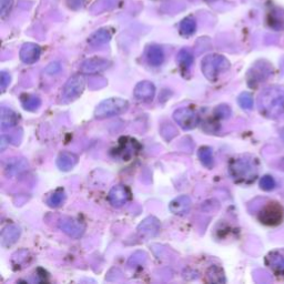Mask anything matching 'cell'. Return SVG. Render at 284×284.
<instances>
[{
    "label": "cell",
    "mask_w": 284,
    "mask_h": 284,
    "mask_svg": "<svg viewBox=\"0 0 284 284\" xmlns=\"http://www.w3.org/2000/svg\"><path fill=\"white\" fill-rule=\"evenodd\" d=\"M259 110L270 119H279L284 116V88L272 85L266 88L259 96Z\"/></svg>",
    "instance_id": "6da1fadb"
},
{
    "label": "cell",
    "mask_w": 284,
    "mask_h": 284,
    "mask_svg": "<svg viewBox=\"0 0 284 284\" xmlns=\"http://www.w3.org/2000/svg\"><path fill=\"white\" fill-rule=\"evenodd\" d=\"M229 172L238 184H251L258 177V161L249 155L232 159L229 166Z\"/></svg>",
    "instance_id": "7a4b0ae2"
},
{
    "label": "cell",
    "mask_w": 284,
    "mask_h": 284,
    "mask_svg": "<svg viewBox=\"0 0 284 284\" xmlns=\"http://www.w3.org/2000/svg\"><path fill=\"white\" fill-rule=\"evenodd\" d=\"M201 69L208 80L217 81L221 73L230 69V62L220 54H208L202 60Z\"/></svg>",
    "instance_id": "3957f363"
},
{
    "label": "cell",
    "mask_w": 284,
    "mask_h": 284,
    "mask_svg": "<svg viewBox=\"0 0 284 284\" xmlns=\"http://www.w3.org/2000/svg\"><path fill=\"white\" fill-rule=\"evenodd\" d=\"M129 109V102L121 98H109L97 106L95 116L97 119H106L110 117L122 115Z\"/></svg>",
    "instance_id": "277c9868"
},
{
    "label": "cell",
    "mask_w": 284,
    "mask_h": 284,
    "mask_svg": "<svg viewBox=\"0 0 284 284\" xmlns=\"http://www.w3.org/2000/svg\"><path fill=\"white\" fill-rule=\"evenodd\" d=\"M283 208L278 202H269L261 209L259 212V220L260 222L266 225H278L282 222L283 220Z\"/></svg>",
    "instance_id": "5b68a950"
},
{
    "label": "cell",
    "mask_w": 284,
    "mask_h": 284,
    "mask_svg": "<svg viewBox=\"0 0 284 284\" xmlns=\"http://www.w3.org/2000/svg\"><path fill=\"white\" fill-rule=\"evenodd\" d=\"M173 119L184 130H192L199 124V116L189 107L177 109L173 114Z\"/></svg>",
    "instance_id": "8992f818"
},
{
    "label": "cell",
    "mask_w": 284,
    "mask_h": 284,
    "mask_svg": "<svg viewBox=\"0 0 284 284\" xmlns=\"http://www.w3.org/2000/svg\"><path fill=\"white\" fill-rule=\"evenodd\" d=\"M84 84V78L80 75H75L69 78L62 89V99L65 102L77 99L83 93Z\"/></svg>",
    "instance_id": "52a82bcc"
},
{
    "label": "cell",
    "mask_w": 284,
    "mask_h": 284,
    "mask_svg": "<svg viewBox=\"0 0 284 284\" xmlns=\"http://www.w3.org/2000/svg\"><path fill=\"white\" fill-rule=\"evenodd\" d=\"M272 75V67L267 62H258L248 73V84L256 87Z\"/></svg>",
    "instance_id": "ba28073f"
},
{
    "label": "cell",
    "mask_w": 284,
    "mask_h": 284,
    "mask_svg": "<svg viewBox=\"0 0 284 284\" xmlns=\"http://www.w3.org/2000/svg\"><path fill=\"white\" fill-rule=\"evenodd\" d=\"M140 146L137 140L131 138H122L119 140V146L116 148L115 157H118L121 160L128 161L130 158L134 157L138 153Z\"/></svg>",
    "instance_id": "9c48e42d"
},
{
    "label": "cell",
    "mask_w": 284,
    "mask_h": 284,
    "mask_svg": "<svg viewBox=\"0 0 284 284\" xmlns=\"http://www.w3.org/2000/svg\"><path fill=\"white\" fill-rule=\"evenodd\" d=\"M58 227H59L62 232H65L66 234L71 236L73 239H79L80 236H83L84 232V225L81 224L79 221L69 217H61V219L58 221Z\"/></svg>",
    "instance_id": "30bf717a"
},
{
    "label": "cell",
    "mask_w": 284,
    "mask_h": 284,
    "mask_svg": "<svg viewBox=\"0 0 284 284\" xmlns=\"http://www.w3.org/2000/svg\"><path fill=\"white\" fill-rule=\"evenodd\" d=\"M160 228H161L160 221H159L155 217L151 216L146 217V219L138 225L137 231L138 234L141 236L142 239L148 240L157 235L159 231H160Z\"/></svg>",
    "instance_id": "8fae6325"
},
{
    "label": "cell",
    "mask_w": 284,
    "mask_h": 284,
    "mask_svg": "<svg viewBox=\"0 0 284 284\" xmlns=\"http://www.w3.org/2000/svg\"><path fill=\"white\" fill-rule=\"evenodd\" d=\"M266 263L278 278H284V249L270 252L266 256Z\"/></svg>",
    "instance_id": "7c38bea8"
},
{
    "label": "cell",
    "mask_w": 284,
    "mask_h": 284,
    "mask_svg": "<svg viewBox=\"0 0 284 284\" xmlns=\"http://www.w3.org/2000/svg\"><path fill=\"white\" fill-rule=\"evenodd\" d=\"M108 200L116 208H120L130 200V191L127 186L118 184L112 186L108 196Z\"/></svg>",
    "instance_id": "4fadbf2b"
},
{
    "label": "cell",
    "mask_w": 284,
    "mask_h": 284,
    "mask_svg": "<svg viewBox=\"0 0 284 284\" xmlns=\"http://www.w3.org/2000/svg\"><path fill=\"white\" fill-rule=\"evenodd\" d=\"M134 95L140 101H150L155 95V87L150 81H141L134 87Z\"/></svg>",
    "instance_id": "5bb4252c"
},
{
    "label": "cell",
    "mask_w": 284,
    "mask_h": 284,
    "mask_svg": "<svg viewBox=\"0 0 284 284\" xmlns=\"http://www.w3.org/2000/svg\"><path fill=\"white\" fill-rule=\"evenodd\" d=\"M41 49L40 47L36 44H31V42H27L23 45L20 49V59L22 62L27 65L34 64L40 57Z\"/></svg>",
    "instance_id": "9a60e30c"
},
{
    "label": "cell",
    "mask_w": 284,
    "mask_h": 284,
    "mask_svg": "<svg viewBox=\"0 0 284 284\" xmlns=\"http://www.w3.org/2000/svg\"><path fill=\"white\" fill-rule=\"evenodd\" d=\"M190 208H191V199L188 196L177 197L169 204L170 211L177 216L185 215L190 211Z\"/></svg>",
    "instance_id": "2e32d148"
},
{
    "label": "cell",
    "mask_w": 284,
    "mask_h": 284,
    "mask_svg": "<svg viewBox=\"0 0 284 284\" xmlns=\"http://www.w3.org/2000/svg\"><path fill=\"white\" fill-rule=\"evenodd\" d=\"M110 62L102 58H91V59L85 60L83 65H81V70L84 73H96L106 70Z\"/></svg>",
    "instance_id": "e0dca14e"
},
{
    "label": "cell",
    "mask_w": 284,
    "mask_h": 284,
    "mask_svg": "<svg viewBox=\"0 0 284 284\" xmlns=\"http://www.w3.org/2000/svg\"><path fill=\"white\" fill-rule=\"evenodd\" d=\"M78 162V157L72 152L64 151L57 158V166L61 171H70L75 168Z\"/></svg>",
    "instance_id": "ac0fdd59"
},
{
    "label": "cell",
    "mask_w": 284,
    "mask_h": 284,
    "mask_svg": "<svg viewBox=\"0 0 284 284\" xmlns=\"http://www.w3.org/2000/svg\"><path fill=\"white\" fill-rule=\"evenodd\" d=\"M20 228L17 225H8L7 228L3 229L1 233V243L3 247H10L14 243L17 242V240L20 236Z\"/></svg>",
    "instance_id": "d6986e66"
},
{
    "label": "cell",
    "mask_w": 284,
    "mask_h": 284,
    "mask_svg": "<svg viewBox=\"0 0 284 284\" xmlns=\"http://www.w3.org/2000/svg\"><path fill=\"white\" fill-rule=\"evenodd\" d=\"M147 60L149 65L153 67H159L165 61V52L160 46L152 45L147 50Z\"/></svg>",
    "instance_id": "ffe728a7"
},
{
    "label": "cell",
    "mask_w": 284,
    "mask_h": 284,
    "mask_svg": "<svg viewBox=\"0 0 284 284\" xmlns=\"http://www.w3.org/2000/svg\"><path fill=\"white\" fill-rule=\"evenodd\" d=\"M19 117L14 110L9 108H1V130L6 131L14 128L16 124H18Z\"/></svg>",
    "instance_id": "44dd1931"
},
{
    "label": "cell",
    "mask_w": 284,
    "mask_h": 284,
    "mask_svg": "<svg viewBox=\"0 0 284 284\" xmlns=\"http://www.w3.org/2000/svg\"><path fill=\"white\" fill-rule=\"evenodd\" d=\"M111 39V33L108 29H99L92 33L88 39L89 45L92 47H100L108 44Z\"/></svg>",
    "instance_id": "7402d4cb"
},
{
    "label": "cell",
    "mask_w": 284,
    "mask_h": 284,
    "mask_svg": "<svg viewBox=\"0 0 284 284\" xmlns=\"http://www.w3.org/2000/svg\"><path fill=\"white\" fill-rule=\"evenodd\" d=\"M177 61L184 71H189L190 67L193 64V54L189 49H182L178 53Z\"/></svg>",
    "instance_id": "603a6c76"
},
{
    "label": "cell",
    "mask_w": 284,
    "mask_h": 284,
    "mask_svg": "<svg viewBox=\"0 0 284 284\" xmlns=\"http://www.w3.org/2000/svg\"><path fill=\"white\" fill-rule=\"evenodd\" d=\"M21 103L22 107L25 108L27 111H36L37 109L40 107L41 100L36 96L23 95L21 96Z\"/></svg>",
    "instance_id": "cb8c5ba5"
},
{
    "label": "cell",
    "mask_w": 284,
    "mask_h": 284,
    "mask_svg": "<svg viewBox=\"0 0 284 284\" xmlns=\"http://www.w3.org/2000/svg\"><path fill=\"white\" fill-rule=\"evenodd\" d=\"M198 155H199V159L202 165L207 168H212L213 166V154H212V150L211 148L209 147H201L199 149V152H198Z\"/></svg>",
    "instance_id": "d4e9b609"
},
{
    "label": "cell",
    "mask_w": 284,
    "mask_h": 284,
    "mask_svg": "<svg viewBox=\"0 0 284 284\" xmlns=\"http://www.w3.org/2000/svg\"><path fill=\"white\" fill-rule=\"evenodd\" d=\"M197 29V23L193 18H185L180 23V33L184 37H189L194 33Z\"/></svg>",
    "instance_id": "484cf974"
},
{
    "label": "cell",
    "mask_w": 284,
    "mask_h": 284,
    "mask_svg": "<svg viewBox=\"0 0 284 284\" xmlns=\"http://www.w3.org/2000/svg\"><path fill=\"white\" fill-rule=\"evenodd\" d=\"M207 277L210 282H216V283H222L225 282L224 273L223 271L220 269L219 267H211L207 272Z\"/></svg>",
    "instance_id": "4316f807"
},
{
    "label": "cell",
    "mask_w": 284,
    "mask_h": 284,
    "mask_svg": "<svg viewBox=\"0 0 284 284\" xmlns=\"http://www.w3.org/2000/svg\"><path fill=\"white\" fill-rule=\"evenodd\" d=\"M65 199H66L65 192L62 191V190H57L56 192H53L51 196L48 198L47 203H48L49 207H51V208H58L64 203Z\"/></svg>",
    "instance_id": "83f0119b"
},
{
    "label": "cell",
    "mask_w": 284,
    "mask_h": 284,
    "mask_svg": "<svg viewBox=\"0 0 284 284\" xmlns=\"http://www.w3.org/2000/svg\"><path fill=\"white\" fill-rule=\"evenodd\" d=\"M238 102L241 106V108L246 109V110H251L253 108V98L252 95L249 92H243L239 96Z\"/></svg>",
    "instance_id": "f1b7e54d"
},
{
    "label": "cell",
    "mask_w": 284,
    "mask_h": 284,
    "mask_svg": "<svg viewBox=\"0 0 284 284\" xmlns=\"http://www.w3.org/2000/svg\"><path fill=\"white\" fill-rule=\"evenodd\" d=\"M275 184H275L274 179L271 176H264L260 180V188L264 190V191H271V190H273L275 188Z\"/></svg>",
    "instance_id": "f546056e"
},
{
    "label": "cell",
    "mask_w": 284,
    "mask_h": 284,
    "mask_svg": "<svg viewBox=\"0 0 284 284\" xmlns=\"http://www.w3.org/2000/svg\"><path fill=\"white\" fill-rule=\"evenodd\" d=\"M215 116L217 119H221V120L228 119L229 117L231 116V109L229 108L227 104H221V106L217 107V109L215 110Z\"/></svg>",
    "instance_id": "4dcf8cb0"
},
{
    "label": "cell",
    "mask_w": 284,
    "mask_h": 284,
    "mask_svg": "<svg viewBox=\"0 0 284 284\" xmlns=\"http://www.w3.org/2000/svg\"><path fill=\"white\" fill-rule=\"evenodd\" d=\"M14 5V0H0V13H1V17H6L9 14Z\"/></svg>",
    "instance_id": "1f68e13d"
},
{
    "label": "cell",
    "mask_w": 284,
    "mask_h": 284,
    "mask_svg": "<svg viewBox=\"0 0 284 284\" xmlns=\"http://www.w3.org/2000/svg\"><path fill=\"white\" fill-rule=\"evenodd\" d=\"M10 80H11V77L8 72L6 71H2L1 72V76H0V84H1V90L5 91L6 88L10 84Z\"/></svg>",
    "instance_id": "d6a6232c"
},
{
    "label": "cell",
    "mask_w": 284,
    "mask_h": 284,
    "mask_svg": "<svg viewBox=\"0 0 284 284\" xmlns=\"http://www.w3.org/2000/svg\"><path fill=\"white\" fill-rule=\"evenodd\" d=\"M60 64L59 62H52V64H50L48 67L46 68V72L49 73V75H53V73H57L60 71Z\"/></svg>",
    "instance_id": "836d02e7"
}]
</instances>
